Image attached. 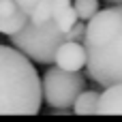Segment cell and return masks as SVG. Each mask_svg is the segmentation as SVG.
<instances>
[{
    "label": "cell",
    "mask_w": 122,
    "mask_h": 122,
    "mask_svg": "<svg viewBox=\"0 0 122 122\" xmlns=\"http://www.w3.org/2000/svg\"><path fill=\"white\" fill-rule=\"evenodd\" d=\"M86 73L99 86L122 81V2L99 11L86 24Z\"/></svg>",
    "instance_id": "cell-1"
},
{
    "label": "cell",
    "mask_w": 122,
    "mask_h": 122,
    "mask_svg": "<svg viewBox=\"0 0 122 122\" xmlns=\"http://www.w3.org/2000/svg\"><path fill=\"white\" fill-rule=\"evenodd\" d=\"M41 77L28 56L0 45V116H34L41 112Z\"/></svg>",
    "instance_id": "cell-2"
},
{
    "label": "cell",
    "mask_w": 122,
    "mask_h": 122,
    "mask_svg": "<svg viewBox=\"0 0 122 122\" xmlns=\"http://www.w3.org/2000/svg\"><path fill=\"white\" fill-rule=\"evenodd\" d=\"M62 41H66V36L54 21H43V24L28 21L17 34L11 36L13 47L39 64H51L56 49L60 47Z\"/></svg>",
    "instance_id": "cell-3"
},
{
    "label": "cell",
    "mask_w": 122,
    "mask_h": 122,
    "mask_svg": "<svg viewBox=\"0 0 122 122\" xmlns=\"http://www.w3.org/2000/svg\"><path fill=\"white\" fill-rule=\"evenodd\" d=\"M81 90H86V77L79 71H64L60 66H49L43 73L41 79L43 101L54 112H69Z\"/></svg>",
    "instance_id": "cell-4"
},
{
    "label": "cell",
    "mask_w": 122,
    "mask_h": 122,
    "mask_svg": "<svg viewBox=\"0 0 122 122\" xmlns=\"http://www.w3.org/2000/svg\"><path fill=\"white\" fill-rule=\"evenodd\" d=\"M56 66L64 71H81L86 66V47L84 41H62L54 56Z\"/></svg>",
    "instance_id": "cell-5"
},
{
    "label": "cell",
    "mask_w": 122,
    "mask_h": 122,
    "mask_svg": "<svg viewBox=\"0 0 122 122\" xmlns=\"http://www.w3.org/2000/svg\"><path fill=\"white\" fill-rule=\"evenodd\" d=\"M30 21L28 13L15 0H0V34L13 36Z\"/></svg>",
    "instance_id": "cell-6"
},
{
    "label": "cell",
    "mask_w": 122,
    "mask_h": 122,
    "mask_svg": "<svg viewBox=\"0 0 122 122\" xmlns=\"http://www.w3.org/2000/svg\"><path fill=\"white\" fill-rule=\"evenodd\" d=\"M101 116H122V81L109 84L99 97V109Z\"/></svg>",
    "instance_id": "cell-7"
},
{
    "label": "cell",
    "mask_w": 122,
    "mask_h": 122,
    "mask_svg": "<svg viewBox=\"0 0 122 122\" xmlns=\"http://www.w3.org/2000/svg\"><path fill=\"white\" fill-rule=\"evenodd\" d=\"M51 21L62 30V32H69L79 19H77V13L73 9V2L71 0H54V13H51Z\"/></svg>",
    "instance_id": "cell-8"
},
{
    "label": "cell",
    "mask_w": 122,
    "mask_h": 122,
    "mask_svg": "<svg viewBox=\"0 0 122 122\" xmlns=\"http://www.w3.org/2000/svg\"><path fill=\"white\" fill-rule=\"evenodd\" d=\"M99 97H101L99 90H81L79 97L75 99L71 112L77 116H94L99 109Z\"/></svg>",
    "instance_id": "cell-9"
},
{
    "label": "cell",
    "mask_w": 122,
    "mask_h": 122,
    "mask_svg": "<svg viewBox=\"0 0 122 122\" xmlns=\"http://www.w3.org/2000/svg\"><path fill=\"white\" fill-rule=\"evenodd\" d=\"M73 9L79 21H88L99 13V0H73Z\"/></svg>",
    "instance_id": "cell-10"
},
{
    "label": "cell",
    "mask_w": 122,
    "mask_h": 122,
    "mask_svg": "<svg viewBox=\"0 0 122 122\" xmlns=\"http://www.w3.org/2000/svg\"><path fill=\"white\" fill-rule=\"evenodd\" d=\"M51 13H54V0H41L28 13V17L34 24H43V21H51Z\"/></svg>",
    "instance_id": "cell-11"
},
{
    "label": "cell",
    "mask_w": 122,
    "mask_h": 122,
    "mask_svg": "<svg viewBox=\"0 0 122 122\" xmlns=\"http://www.w3.org/2000/svg\"><path fill=\"white\" fill-rule=\"evenodd\" d=\"M84 34H86V24L84 21H77L69 32H64L66 41H84Z\"/></svg>",
    "instance_id": "cell-12"
},
{
    "label": "cell",
    "mask_w": 122,
    "mask_h": 122,
    "mask_svg": "<svg viewBox=\"0 0 122 122\" xmlns=\"http://www.w3.org/2000/svg\"><path fill=\"white\" fill-rule=\"evenodd\" d=\"M15 2H17V4H19V6L26 11V13H30V11H32V9H34V6H36L41 0H15Z\"/></svg>",
    "instance_id": "cell-13"
},
{
    "label": "cell",
    "mask_w": 122,
    "mask_h": 122,
    "mask_svg": "<svg viewBox=\"0 0 122 122\" xmlns=\"http://www.w3.org/2000/svg\"><path fill=\"white\" fill-rule=\"evenodd\" d=\"M107 2H122V0H107Z\"/></svg>",
    "instance_id": "cell-14"
}]
</instances>
